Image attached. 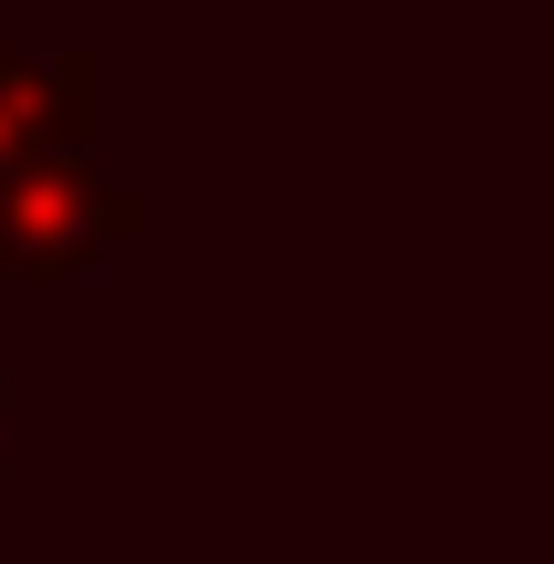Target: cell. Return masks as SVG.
I'll use <instances>...</instances> for the list:
<instances>
[{"label":"cell","instance_id":"obj_1","mask_svg":"<svg viewBox=\"0 0 554 564\" xmlns=\"http://www.w3.org/2000/svg\"><path fill=\"white\" fill-rule=\"evenodd\" d=\"M157 220L146 188H116L95 147H53V158L0 178V272L11 282H74L95 251L137 241Z\"/></svg>","mask_w":554,"mask_h":564},{"label":"cell","instance_id":"obj_2","mask_svg":"<svg viewBox=\"0 0 554 564\" xmlns=\"http://www.w3.org/2000/svg\"><path fill=\"white\" fill-rule=\"evenodd\" d=\"M105 137V53L95 42H0V178L53 147Z\"/></svg>","mask_w":554,"mask_h":564},{"label":"cell","instance_id":"obj_3","mask_svg":"<svg viewBox=\"0 0 554 564\" xmlns=\"http://www.w3.org/2000/svg\"><path fill=\"white\" fill-rule=\"evenodd\" d=\"M0 387H11V366H0Z\"/></svg>","mask_w":554,"mask_h":564}]
</instances>
